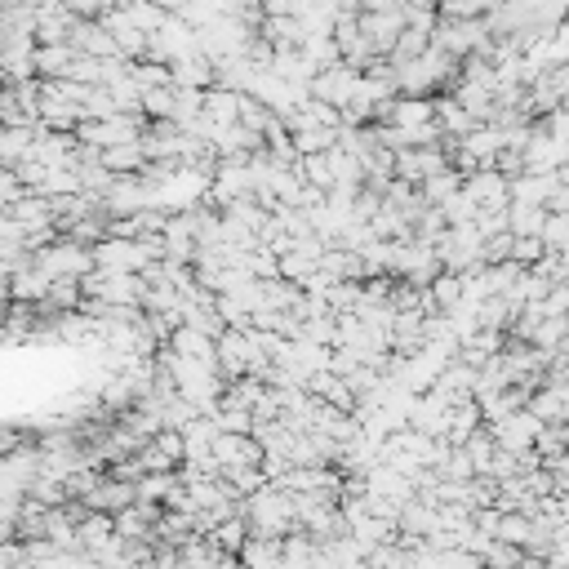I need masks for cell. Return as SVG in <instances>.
Returning <instances> with one entry per match:
<instances>
[{
    "mask_svg": "<svg viewBox=\"0 0 569 569\" xmlns=\"http://www.w3.org/2000/svg\"><path fill=\"white\" fill-rule=\"evenodd\" d=\"M236 512L245 516L254 534H285V529H294V494L281 481H263L236 503Z\"/></svg>",
    "mask_w": 569,
    "mask_h": 569,
    "instance_id": "1",
    "label": "cell"
},
{
    "mask_svg": "<svg viewBox=\"0 0 569 569\" xmlns=\"http://www.w3.org/2000/svg\"><path fill=\"white\" fill-rule=\"evenodd\" d=\"M432 249H436L445 272H472V267H481V232H476V223L445 227L432 241Z\"/></svg>",
    "mask_w": 569,
    "mask_h": 569,
    "instance_id": "2",
    "label": "cell"
},
{
    "mask_svg": "<svg viewBox=\"0 0 569 569\" xmlns=\"http://www.w3.org/2000/svg\"><path fill=\"white\" fill-rule=\"evenodd\" d=\"M32 258L45 267L49 276H81L94 267V254H89V245L72 241V236H54V241H45L41 249H32Z\"/></svg>",
    "mask_w": 569,
    "mask_h": 569,
    "instance_id": "3",
    "label": "cell"
},
{
    "mask_svg": "<svg viewBox=\"0 0 569 569\" xmlns=\"http://www.w3.org/2000/svg\"><path fill=\"white\" fill-rule=\"evenodd\" d=\"M485 36H489L485 18H445V14H436V27H432V45L445 49L449 58H467Z\"/></svg>",
    "mask_w": 569,
    "mask_h": 569,
    "instance_id": "4",
    "label": "cell"
},
{
    "mask_svg": "<svg viewBox=\"0 0 569 569\" xmlns=\"http://www.w3.org/2000/svg\"><path fill=\"white\" fill-rule=\"evenodd\" d=\"M196 49V27H187L178 14H165L156 32H147V54L143 58H156V63H174V58L192 54Z\"/></svg>",
    "mask_w": 569,
    "mask_h": 569,
    "instance_id": "5",
    "label": "cell"
},
{
    "mask_svg": "<svg viewBox=\"0 0 569 569\" xmlns=\"http://www.w3.org/2000/svg\"><path fill=\"white\" fill-rule=\"evenodd\" d=\"M89 254H94V267H103V272H143L152 263L138 245V236H103V241L89 245Z\"/></svg>",
    "mask_w": 569,
    "mask_h": 569,
    "instance_id": "6",
    "label": "cell"
},
{
    "mask_svg": "<svg viewBox=\"0 0 569 569\" xmlns=\"http://www.w3.org/2000/svg\"><path fill=\"white\" fill-rule=\"evenodd\" d=\"M449 405L436 387H423V392H414L405 401V427H418V432L427 436H445V423H449Z\"/></svg>",
    "mask_w": 569,
    "mask_h": 569,
    "instance_id": "7",
    "label": "cell"
},
{
    "mask_svg": "<svg viewBox=\"0 0 569 569\" xmlns=\"http://www.w3.org/2000/svg\"><path fill=\"white\" fill-rule=\"evenodd\" d=\"M356 81H361V72H356L352 63H343V58H338V63L321 67V72L307 81V94L321 98V103H329V107H347V98H352Z\"/></svg>",
    "mask_w": 569,
    "mask_h": 569,
    "instance_id": "8",
    "label": "cell"
},
{
    "mask_svg": "<svg viewBox=\"0 0 569 569\" xmlns=\"http://www.w3.org/2000/svg\"><path fill=\"white\" fill-rule=\"evenodd\" d=\"M485 427H489V436H494V445H498V449L525 454V449H534V432H538L543 423H538V418L521 405V409H512V414L494 418V423H485Z\"/></svg>",
    "mask_w": 569,
    "mask_h": 569,
    "instance_id": "9",
    "label": "cell"
},
{
    "mask_svg": "<svg viewBox=\"0 0 569 569\" xmlns=\"http://www.w3.org/2000/svg\"><path fill=\"white\" fill-rule=\"evenodd\" d=\"M356 23H361L365 41L374 45V54L387 58L392 54V45H396V36H401V27H405V14H401V5L396 9H361Z\"/></svg>",
    "mask_w": 569,
    "mask_h": 569,
    "instance_id": "10",
    "label": "cell"
},
{
    "mask_svg": "<svg viewBox=\"0 0 569 569\" xmlns=\"http://www.w3.org/2000/svg\"><path fill=\"white\" fill-rule=\"evenodd\" d=\"M329 36H334V45H338V58H343V63H352L356 72H361L369 58H378L374 45L365 41V32H361V23H356V14H338L334 27H329Z\"/></svg>",
    "mask_w": 569,
    "mask_h": 569,
    "instance_id": "11",
    "label": "cell"
},
{
    "mask_svg": "<svg viewBox=\"0 0 569 569\" xmlns=\"http://www.w3.org/2000/svg\"><path fill=\"white\" fill-rule=\"evenodd\" d=\"M76 543H81V552L98 556V552H112L121 538H116V525H112V512H94V507H85L81 521H76Z\"/></svg>",
    "mask_w": 569,
    "mask_h": 569,
    "instance_id": "12",
    "label": "cell"
},
{
    "mask_svg": "<svg viewBox=\"0 0 569 569\" xmlns=\"http://www.w3.org/2000/svg\"><path fill=\"white\" fill-rule=\"evenodd\" d=\"M249 338H245V329H236V325H227L223 334L214 338V365H218V374L223 378H241L245 374V365H249Z\"/></svg>",
    "mask_w": 569,
    "mask_h": 569,
    "instance_id": "13",
    "label": "cell"
},
{
    "mask_svg": "<svg viewBox=\"0 0 569 569\" xmlns=\"http://www.w3.org/2000/svg\"><path fill=\"white\" fill-rule=\"evenodd\" d=\"M463 192L476 201V209L507 205V174H498L494 165H476L463 174Z\"/></svg>",
    "mask_w": 569,
    "mask_h": 569,
    "instance_id": "14",
    "label": "cell"
},
{
    "mask_svg": "<svg viewBox=\"0 0 569 569\" xmlns=\"http://www.w3.org/2000/svg\"><path fill=\"white\" fill-rule=\"evenodd\" d=\"M72 23L76 14L67 9V0H36V45H49V41H67L72 36Z\"/></svg>",
    "mask_w": 569,
    "mask_h": 569,
    "instance_id": "15",
    "label": "cell"
},
{
    "mask_svg": "<svg viewBox=\"0 0 569 569\" xmlns=\"http://www.w3.org/2000/svg\"><path fill=\"white\" fill-rule=\"evenodd\" d=\"M214 463H218V472L223 467H241V463H258L263 458V449H258V441L249 432H218L214 436Z\"/></svg>",
    "mask_w": 569,
    "mask_h": 569,
    "instance_id": "16",
    "label": "cell"
},
{
    "mask_svg": "<svg viewBox=\"0 0 569 569\" xmlns=\"http://www.w3.org/2000/svg\"><path fill=\"white\" fill-rule=\"evenodd\" d=\"M49 281H54V276H49L36 258H27V263H18L14 272H9V298H18V303H41L49 294Z\"/></svg>",
    "mask_w": 569,
    "mask_h": 569,
    "instance_id": "17",
    "label": "cell"
},
{
    "mask_svg": "<svg viewBox=\"0 0 569 569\" xmlns=\"http://www.w3.org/2000/svg\"><path fill=\"white\" fill-rule=\"evenodd\" d=\"M169 85L174 89H209L214 85V63H209L201 49H192V54L169 63Z\"/></svg>",
    "mask_w": 569,
    "mask_h": 569,
    "instance_id": "18",
    "label": "cell"
},
{
    "mask_svg": "<svg viewBox=\"0 0 569 569\" xmlns=\"http://www.w3.org/2000/svg\"><path fill=\"white\" fill-rule=\"evenodd\" d=\"M81 507H94V512H121V507L134 503V485L129 481H116V476H103L94 489H85L81 498H76Z\"/></svg>",
    "mask_w": 569,
    "mask_h": 569,
    "instance_id": "19",
    "label": "cell"
},
{
    "mask_svg": "<svg viewBox=\"0 0 569 569\" xmlns=\"http://www.w3.org/2000/svg\"><path fill=\"white\" fill-rule=\"evenodd\" d=\"M236 565H249V569L281 565V534H254V529H249L245 543L236 547Z\"/></svg>",
    "mask_w": 569,
    "mask_h": 569,
    "instance_id": "20",
    "label": "cell"
},
{
    "mask_svg": "<svg viewBox=\"0 0 569 569\" xmlns=\"http://www.w3.org/2000/svg\"><path fill=\"white\" fill-rule=\"evenodd\" d=\"M236 112H241V94L236 89H223V85H209L201 94V116L214 129L223 125H236Z\"/></svg>",
    "mask_w": 569,
    "mask_h": 569,
    "instance_id": "21",
    "label": "cell"
},
{
    "mask_svg": "<svg viewBox=\"0 0 569 569\" xmlns=\"http://www.w3.org/2000/svg\"><path fill=\"white\" fill-rule=\"evenodd\" d=\"M9 214L18 218V223L27 227V232H41V227H54V205H49V196L41 192H23L9 201Z\"/></svg>",
    "mask_w": 569,
    "mask_h": 569,
    "instance_id": "22",
    "label": "cell"
},
{
    "mask_svg": "<svg viewBox=\"0 0 569 569\" xmlns=\"http://www.w3.org/2000/svg\"><path fill=\"white\" fill-rule=\"evenodd\" d=\"M36 125H0V165L14 169L23 156H32Z\"/></svg>",
    "mask_w": 569,
    "mask_h": 569,
    "instance_id": "23",
    "label": "cell"
},
{
    "mask_svg": "<svg viewBox=\"0 0 569 569\" xmlns=\"http://www.w3.org/2000/svg\"><path fill=\"white\" fill-rule=\"evenodd\" d=\"M112 174H138V169L147 165V156H143V134L138 138H129V143H112V147H103V156H98Z\"/></svg>",
    "mask_w": 569,
    "mask_h": 569,
    "instance_id": "24",
    "label": "cell"
},
{
    "mask_svg": "<svg viewBox=\"0 0 569 569\" xmlns=\"http://www.w3.org/2000/svg\"><path fill=\"white\" fill-rule=\"evenodd\" d=\"M72 58H76V49L67 45V41H49V45H36V49H32L36 76H67Z\"/></svg>",
    "mask_w": 569,
    "mask_h": 569,
    "instance_id": "25",
    "label": "cell"
},
{
    "mask_svg": "<svg viewBox=\"0 0 569 569\" xmlns=\"http://www.w3.org/2000/svg\"><path fill=\"white\" fill-rule=\"evenodd\" d=\"M369 232H374L378 241H401V236H409V218L392 201H383V196H378V209L369 214Z\"/></svg>",
    "mask_w": 569,
    "mask_h": 569,
    "instance_id": "26",
    "label": "cell"
},
{
    "mask_svg": "<svg viewBox=\"0 0 569 569\" xmlns=\"http://www.w3.org/2000/svg\"><path fill=\"white\" fill-rule=\"evenodd\" d=\"M547 218V205H525V201H507V232L512 236H538Z\"/></svg>",
    "mask_w": 569,
    "mask_h": 569,
    "instance_id": "27",
    "label": "cell"
},
{
    "mask_svg": "<svg viewBox=\"0 0 569 569\" xmlns=\"http://www.w3.org/2000/svg\"><path fill=\"white\" fill-rule=\"evenodd\" d=\"M529 529H534V516H525L521 507H507V512H498V529H494V538H503V543H516V547L525 552Z\"/></svg>",
    "mask_w": 569,
    "mask_h": 569,
    "instance_id": "28",
    "label": "cell"
},
{
    "mask_svg": "<svg viewBox=\"0 0 569 569\" xmlns=\"http://www.w3.org/2000/svg\"><path fill=\"white\" fill-rule=\"evenodd\" d=\"M245 534H249V521L241 512H232V516H223V521H218L214 529H209V538H214L218 547H223L227 556H236V547L245 543Z\"/></svg>",
    "mask_w": 569,
    "mask_h": 569,
    "instance_id": "29",
    "label": "cell"
},
{
    "mask_svg": "<svg viewBox=\"0 0 569 569\" xmlns=\"http://www.w3.org/2000/svg\"><path fill=\"white\" fill-rule=\"evenodd\" d=\"M116 5L125 9V18L129 23L138 27V32H156V27H161V18H165V9L156 5V0H116Z\"/></svg>",
    "mask_w": 569,
    "mask_h": 569,
    "instance_id": "30",
    "label": "cell"
},
{
    "mask_svg": "<svg viewBox=\"0 0 569 569\" xmlns=\"http://www.w3.org/2000/svg\"><path fill=\"white\" fill-rule=\"evenodd\" d=\"M103 85H107V94H112L116 112H138V98H143V89H138L134 76H129V63H125V72H116L112 81H103Z\"/></svg>",
    "mask_w": 569,
    "mask_h": 569,
    "instance_id": "31",
    "label": "cell"
},
{
    "mask_svg": "<svg viewBox=\"0 0 569 569\" xmlns=\"http://www.w3.org/2000/svg\"><path fill=\"white\" fill-rule=\"evenodd\" d=\"M129 76H134L138 89H161V85H169V63H156V58H129Z\"/></svg>",
    "mask_w": 569,
    "mask_h": 569,
    "instance_id": "32",
    "label": "cell"
},
{
    "mask_svg": "<svg viewBox=\"0 0 569 569\" xmlns=\"http://www.w3.org/2000/svg\"><path fill=\"white\" fill-rule=\"evenodd\" d=\"M174 481H178L174 472H143V476L134 481V503H161Z\"/></svg>",
    "mask_w": 569,
    "mask_h": 569,
    "instance_id": "33",
    "label": "cell"
},
{
    "mask_svg": "<svg viewBox=\"0 0 569 569\" xmlns=\"http://www.w3.org/2000/svg\"><path fill=\"white\" fill-rule=\"evenodd\" d=\"M325 161H329V174H334V183H361V161H356L347 147H325Z\"/></svg>",
    "mask_w": 569,
    "mask_h": 569,
    "instance_id": "34",
    "label": "cell"
},
{
    "mask_svg": "<svg viewBox=\"0 0 569 569\" xmlns=\"http://www.w3.org/2000/svg\"><path fill=\"white\" fill-rule=\"evenodd\" d=\"M138 112H143L147 121L174 116V89H169V85H161V89H143V98H138Z\"/></svg>",
    "mask_w": 569,
    "mask_h": 569,
    "instance_id": "35",
    "label": "cell"
},
{
    "mask_svg": "<svg viewBox=\"0 0 569 569\" xmlns=\"http://www.w3.org/2000/svg\"><path fill=\"white\" fill-rule=\"evenodd\" d=\"M538 241H543V249H552V254H565V241H569V223H565V214L547 209L543 227H538Z\"/></svg>",
    "mask_w": 569,
    "mask_h": 569,
    "instance_id": "36",
    "label": "cell"
},
{
    "mask_svg": "<svg viewBox=\"0 0 569 569\" xmlns=\"http://www.w3.org/2000/svg\"><path fill=\"white\" fill-rule=\"evenodd\" d=\"M432 45V36L427 32H418V27H401V36H396V45H392V63H405V58H418L423 54V49Z\"/></svg>",
    "mask_w": 569,
    "mask_h": 569,
    "instance_id": "37",
    "label": "cell"
},
{
    "mask_svg": "<svg viewBox=\"0 0 569 569\" xmlns=\"http://www.w3.org/2000/svg\"><path fill=\"white\" fill-rule=\"evenodd\" d=\"M67 81L103 85V58H94V54H76V58H72V67H67Z\"/></svg>",
    "mask_w": 569,
    "mask_h": 569,
    "instance_id": "38",
    "label": "cell"
},
{
    "mask_svg": "<svg viewBox=\"0 0 569 569\" xmlns=\"http://www.w3.org/2000/svg\"><path fill=\"white\" fill-rule=\"evenodd\" d=\"M538 254H543V241H538V236H512V249H507L512 263L529 267V263H538Z\"/></svg>",
    "mask_w": 569,
    "mask_h": 569,
    "instance_id": "39",
    "label": "cell"
},
{
    "mask_svg": "<svg viewBox=\"0 0 569 569\" xmlns=\"http://www.w3.org/2000/svg\"><path fill=\"white\" fill-rule=\"evenodd\" d=\"M401 0H361V9H396Z\"/></svg>",
    "mask_w": 569,
    "mask_h": 569,
    "instance_id": "40",
    "label": "cell"
},
{
    "mask_svg": "<svg viewBox=\"0 0 569 569\" xmlns=\"http://www.w3.org/2000/svg\"><path fill=\"white\" fill-rule=\"evenodd\" d=\"M112 5H116V0H112Z\"/></svg>",
    "mask_w": 569,
    "mask_h": 569,
    "instance_id": "41",
    "label": "cell"
}]
</instances>
